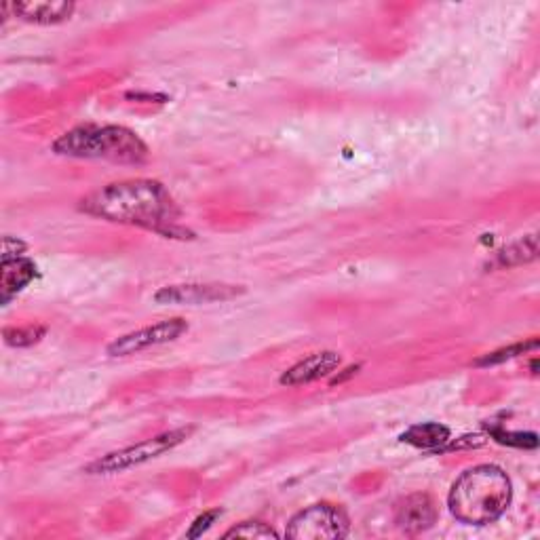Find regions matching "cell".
<instances>
[{"mask_svg": "<svg viewBox=\"0 0 540 540\" xmlns=\"http://www.w3.org/2000/svg\"><path fill=\"white\" fill-rule=\"evenodd\" d=\"M81 211L114 224L140 226L167 239L190 237L180 224L178 203L157 180H125L102 186L81 201Z\"/></svg>", "mask_w": 540, "mask_h": 540, "instance_id": "1", "label": "cell"}, {"mask_svg": "<svg viewBox=\"0 0 540 540\" xmlns=\"http://www.w3.org/2000/svg\"><path fill=\"white\" fill-rule=\"evenodd\" d=\"M509 475L494 465H479L462 473L450 490L448 505L462 524L486 526L503 517L511 505Z\"/></svg>", "mask_w": 540, "mask_h": 540, "instance_id": "2", "label": "cell"}, {"mask_svg": "<svg viewBox=\"0 0 540 540\" xmlns=\"http://www.w3.org/2000/svg\"><path fill=\"white\" fill-rule=\"evenodd\" d=\"M53 152L74 159H104L112 163L142 165L148 161V146L140 135L119 125H81L60 135Z\"/></svg>", "mask_w": 540, "mask_h": 540, "instance_id": "3", "label": "cell"}, {"mask_svg": "<svg viewBox=\"0 0 540 540\" xmlns=\"http://www.w3.org/2000/svg\"><path fill=\"white\" fill-rule=\"evenodd\" d=\"M192 427H182V429H173L167 433H161L157 437H150L146 441L135 443L131 448L119 450V452H110L85 469L89 475H114V473H123L127 469L140 467L148 460H154L163 456L165 452L178 448L180 443H184L192 435Z\"/></svg>", "mask_w": 540, "mask_h": 540, "instance_id": "4", "label": "cell"}, {"mask_svg": "<svg viewBox=\"0 0 540 540\" xmlns=\"http://www.w3.org/2000/svg\"><path fill=\"white\" fill-rule=\"evenodd\" d=\"M349 534V517L330 503H319L296 513L285 536L294 540H336Z\"/></svg>", "mask_w": 540, "mask_h": 540, "instance_id": "5", "label": "cell"}, {"mask_svg": "<svg viewBox=\"0 0 540 540\" xmlns=\"http://www.w3.org/2000/svg\"><path fill=\"white\" fill-rule=\"evenodd\" d=\"M186 332H188V323L184 319H180V317L167 319V321L142 327V330H135L131 334L117 338L112 344H108V355L110 357H129V355H135L140 351L152 349V346L178 340Z\"/></svg>", "mask_w": 540, "mask_h": 540, "instance_id": "6", "label": "cell"}, {"mask_svg": "<svg viewBox=\"0 0 540 540\" xmlns=\"http://www.w3.org/2000/svg\"><path fill=\"white\" fill-rule=\"evenodd\" d=\"M245 294L239 285L226 283H186V285H167L154 294V302L159 304H211V302H228Z\"/></svg>", "mask_w": 540, "mask_h": 540, "instance_id": "7", "label": "cell"}, {"mask_svg": "<svg viewBox=\"0 0 540 540\" xmlns=\"http://www.w3.org/2000/svg\"><path fill=\"white\" fill-rule=\"evenodd\" d=\"M437 522V505L429 494H412L405 500H401L397 513H395V524L408 534H418L433 528Z\"/></svg>", "mask_w": 540, "mask_h": 540, "instance_id": "8", "label": "cell"}, {"mask_svg": "<svg viewBox=\"0 0 540 540\" xmlns=\"http://www.w3.org/2000/svg\"><path fill=\"white\" fill-rule=\"evenodd\" d=\"M340 368V355L334 351H321L304 357L298 361L294 368H289L281 376V384L285 387H302V384H311L325 376L334 374Z\"/></svg>", "mask_w": 540, "mask_h": 540, "instance_id": "9", "label": "cell"}, {"mask_svg": "<svg viewBox=\"0 0 540 540\" xmlns=\"http://www.w3.org/2000/svg\"><path fill=\"white\" fill-rule=\"evenodd\" d=\"M11 9L13 17L24 19V22L51 26L70 19L76 5L68 0H24V3H11Z\"/></svg>", "mask_w": 540, "mask_h": 540, "instance_id": "10", "label": "cell"}, {"mask_svg": "<svg viewBox=\"0 0 540 540\" xmlns=\"http://www.w3.org/2000/svg\"><path fill=\"white\" fill-rule=\"evenodd\" d=\"M36 277V266L24 256L3 258L0 264V302L9 304Z\"/></svg>", "mask_w": 540, "mask_h": 540, "instance_id": "11", "label": "cell"}, {"mask_svg": "<svg viewBox=\"0 0 540 540\" xmlns=\"http://www.w3.org/2000/svg\"><path fill=\"white\" fill-rule=\"evenodd\" d=\"M403 443H410L420 450H443L452 441V433L448 427L439 422H420L410 427L399 437Z\"/></svg>", "mask_w": 540, "mask_h": 540, "instance_id": "12", "label": "cell"}, {"mask_svg": "<svg viewBox=\"0 0 540 540\" xmlns=\"http://www.w3.org/2000/svg\"><path fill=\"white\" fill-rule=\"evenodd\" d=\"M538 254V241L536 235H528L524 239H519L511 243L507 249L498 254V266H522L532 260H536Z\"/></svg>", "mask_w": 540, "mask_h": 540, "instance_id": "13", "label": "cell"}, {"mask_svg": "<svg viewBox=\"0 0 540 540\" xmlns=\"http://www.w3.org/2000/svg\"><path fill=\"white\" fill-rule=\"evenodd\" d=\"M47 334V327L43 325H26V327H5L3 338L9 346H17V349H26L36 342H41Z\"/></svg>", "mask_w": 540, "mask_h": 540, "instance_id": "14", "label": "cell"}, {"mask_svg": "<svg viewBox=\"0 0 540 540\" xmlns=\"http://www.w3.org/2000/svg\"><path fill=\"white\" fill-rule=\"evenodd\" d=\"M538 349V340H528V342H519V344H513V346H507V349H498L494 353H488L481 359L475 361V365H479V368H488V365H498V363H505L509 359H515L519 355H526L528 351H534Z\"/></svg>", "mask_w": 540, "mask_h": 540, "instance_id": "15", "label": "cell"}, {"mask_svg": "<svg viewBox=\"0 0 540 540\" xmlns=\"http://www.w3.org/2000/svg\"><path fill=\"white\" fill-rule=\"evenodd\" d=\"M490 433L498 443H503V446L524 448V450H534L538 446L536 433H522V431L513 433V431H505V429H492Z\"/></svg>", "mask_w": 540, "mask_h": 540, "instance_id": "16", "label": "cell"}, {"mask_svg": "<svg viewBox=\"0 0 540 540\" xmlns=\"http://www.w3.org/2000/svg\"><path fill=\"white\" fill-rule=\"evenodd\" d=\"M224 538H277V532L262 522H243L228 530Z\"/></svg>", "mask_w": 540, "mask_h": 540, "instance_id": "17", "label": "cell"}, {"mask_svg": "<svg viewBox=\"0 0 540 540\" xmlns=\"http://www.w3.org/2000/svg\"><path fill=\"white\" fill-rule=\"evenodd\" d=\"M222 515V511L220 509H214V511H207V513H203V515H199L197 519H195V524H192V528L188 530V538H199V536H203L211 526H214L216 524V519Z\"/></svg>", "mask_w": 540, "mask_h": 540, "instance_id": "18", "label": "cell"}, {"mask_svg": "<svg viewBox=\"0 0 540 540\" xmlns=\"http://www.w3.org/2000/svg\"><path fill=\"white\" fill-rule=\"evenodd\" d=\"M26 252V243L19 241V239H13V237H5L3 241V258H17V256H24Z\"/></svg>", "mask_w": 540, "mask_h": 540, "instance_id": "19", "label": "cell"}, {"mask_svg": "<svg viewBox=\"0 0 540 540\" xmlns=\"http://www.w3.org/2000/svg\"><path fill=\"white\" fill-rule=\"evenodd\" d=\"M361 370V365H351V368H346L340 376H336V378H332V384H334V387H336V384H342L344 380H349V378H353L357 372Z\"/></svg>", "mask_w": 540, "mask_h": 540, "instance_id": "20", "label": "cell"}]
</instances>
